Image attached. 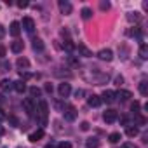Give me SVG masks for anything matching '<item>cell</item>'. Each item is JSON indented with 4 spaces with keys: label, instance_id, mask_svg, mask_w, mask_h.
Returning <instances> with one entry per match:
<instances>
[{
    "label": "cell",
    "instance_id": "obj_1",
    "mask_svg": "<svg viewBox=\"0 0 148 148\" xmlns=\"http://www.w3.org/2000/svg\"><path fill=\"white\" fill-rule=\"evenodd\" d=\"M117 119H119V115H117V112H115V110H112V108H110V110H106V112L103 113V120H105L106 124H113Z\"/></svg>",
    "mask_w": 148,
    "mask_h": 148
},
{
    "label": "cell",
    "instance_id": "obj_2",
    "mask_svg": "<svg viewBox=\"0 0 148 148\" xmlns=\"http://www.w3.org/2000/svg\"><path fill=\"white\" fill-rule=\"evenodd\" d=\"M58 5H59V11H61L64 16L71 14V11H73V7H71V4L68 2V0H59V2H58Z\"/></svg>",
    "mask_w": 148,
    "mask_h": 148
},
{
    "label": "cell",
    "instance_id": "obj_3",
    "mask_svg": "<svg viewBox=\"0 0 148 148\" xmlns=\"http://www.w3.org/2000/svg\"><path fill=\"white\" fill-rule=\"evenodd\" d=\"M58 92H59V96H61V98H68V96H70V92H71V87H70V84H66V82L59 84V87H58Z\"/></svg>",
    "mask_w": 148,
    "mask_h": 148
},
{
    "label": "cell",
    "instance_id": "obj_4",
    "mask_svg": "<svg viewBox=\"0 0 148 148\" xmlns=\"http://www.w3.org/2000/svg\"><path fill=\"white\" fill-rule=\"evenodd\" d=\"M21 26L28 32V33H32L33 30H35V21L32 19V18H23V23H21Z\"/></svg>",
    "mask_w": 148,
    "mask_h": 148
},
{
    "label": "cell",
    "instance_id": "obj_5",
    "mask_svg": "<svg viewBox=\"0 0 148 148\" xmlns=\"http://www.w3.org/2000/svg\"><path fill=\"white\" fill-rule=\"evenodd\" d=\"M98 58L103 59V61H112V59H113V52H112L110 49H101V51L98 52Z\"/></svg>",
    "mask_w": 148,
    "mask_h": 148
},
{
    "label": "cell",
    "instance_id": "obj_6",
    "mask_svg": "<svg viewBox=\"0 0 148 148\" xmlns=\"http://www.w3.org/2000/svg\"><path fill=\"white\" fill-rule=\"evenodd\" d=\"M64 119H66V120H70V122H73V120L77 119V110L73 108V106H68V108H66V112H64Z\"/></svg>",
    "mask_w": 148,
    "mask_h": 148
},
{
    "label": "cell",
    "instance_id": "obj_7",
    "mask_svg": "<svg viewBox=\"0 0 148 148\" xmlns=\"http://www.w3.org/2000/svg\"><path fill=\"white\" fill-rule=\"evenodd\" d=\"M77 51H79V54L84 56V58H91V56H92L91 49H89L87 45H84V44H79V45H77Z\"/></svg>",
    "mask_w": 148,
    "mask_h": 148
},
{
    "label": "cell",
    "instance_id": "obj_8",
    "mask_svg": "<svg viewBox=\"0 0 148 148\" xmlns=\"http://www.w3.org/2000/svg\"><path fill=\"white\" fill-rule=\"evenodd\" d=\"M9 32H11V35H12V37H18V35L21 33V23L12 21V23H11V30H9Z\"/></svg>",
    "mask_w": 148,
    "mask_h": 148
},
{
    "label": "cell",
    "instance_id": "obj_9",
    "mask_svg": "<svg viewBox=\"0 0 148 148\" xmlns=\"http://www.w3.org/2000/svg\"><path fill=\"white\" fill-rule=\"evenodd\" d=\"M42 138H44V129H38V131H35V132H32L28 139H30L32 143H37V141H40Z\"/></svg>",
    "mask_w": 148,
    "mask_h": 148
},
{
    "label": "cell",
    "instance_id": "obj_10",
    "mask_svg": "<svg viewBox=\"0 0 148 148\" xmlns=\"http://www.w3.org/2000/svg\"><path fill=\"white\" fill-rule=\"evenodd\" d=\"M12 87H14V82L11 79H2V80H0V89H2V91H9Z\"/></svg>",
    "mask_w": 148,
    "mask_h": 148
},
{
    "label": "cell",
    "instance_id": "obj_11",
    "mask_svg": "<svg viewBox=\"0 0 148 148\" xmlns=\"http://www.w3.org/2000/svg\"><path fill=\"white\" fill-rule=\"evenodd\" d=\"M32 47H33V51H37V52H42V51L45 49V45H44L42 38H33V44H32Z\"/></svg>",
    "mask_w": 148,
    "mask_h": 148
},
{
    "label": "cell",
    "instance_id": "obj_12",
    "mask_svg": "<svg viewBox=\"0 0 148 148\" xmlns=\"http://www.w3.org/2000/svg\"><path fill=\"white\" fill-rule=\"evenodd\" d=\"M23 47H25V44H23L21 40H14V42L11 44V51L16 52V54H19V52L23 51Z\"/></svg>",
    "mask_w": 148,
    "mask_h": 148
},
{
    "label": "cell",
    "instance_id": "obj_13",
    "mask_svg": "<svg viewBox=\"0 0 148 148\" xmlns=\"http://www.w3.org/2000/svg\"><path fill=\"white\" fill-rule=\"evenodd\" d=\"M115 96H117L120 101H127L129 98H132V94H131L129 91H125V89H120L119 92H115Z\"/></svg>",
    "mask_w": 148,
    "mask_h": 148
},
{
    "label": "cell",
    "instance_id": "obj_14",
    "mask_svg": "<svg viewBox=\"0 0 148 148\" xmlns=\"http://www.w3.org/2000/svg\"><path fill=\"white\" fill-rule=\"evenodd\" d=\"M99 98H101V101L112 103V101L115 99V92H113V91H105V92H103V96H99Z\"/></svg>",
    "mask_w": 148,
    "mask_h": 148
},
{
    "label": "cell",
    "instance_id": "obj_15",
    "mask_svg": "<svg viewBox=\"0 0 148 148\" xmlns=\"http://www.w3.org/2000/svg\"><path fill=\"white\" fill-rule=\"evenodd\" d=\"M87 103H89V106H99L103 101H101V98L99 96H96V94H92L89 99H87Z\"/></svg>",
    "mask_w": 148,
    "mask_h": 148
},
{
    "label": "cell",
    "instance_id": "obj_16",
    "mask_svg": "<svg viewBox=\"0 0 148 148\" xmlns=\"http://www.w3.org/2000/svg\"><path fill=\"white\" fill-rule=\"evenodd\" d=\"M23 106H25V110H26V113H28V115H32V113L35 112V106H33L32 99H25V101H23Z\"/></svg>",
    "mask_w": 148,
    "mask_h": 148
},
{
    "label": "cell",
    "instance_id": "obj_17",
    "mask_svg": "<svg viewBox=\"0 0 148 148\" xmlns=\"http://www.w3.org/2000/svg\"><path fill=\"white\" fill-rule=\"evenodd\" d=\"M14 89H16L18 92H25V91H26V82H25V80H18V82H14Z\"/></svg>",
    "mask_w": 148,
    "mask_h": 148
},
{
    "label": "cell",
    "instance_id": "obj_18",
    "mask_svg": "<svg viewBox=\"0 0 148 148\" xmlns=\"http://www.w3.org/2000/svg\"><path fill=\"white\" fill-rule=\"evenodd\" d=\"M86 146H87V148H98V146H99V139H98V138H89V139L86 141Z\"/></svg>",
    "mask_w": 148,
    "mask_h": 148
},
{
    "label": "cell",
    "instance_id": "obj_19",
    "mask_svg": "<svg viewBox=\"0 0 148 148\" xmlns=\"http://www.w3.org/2000/svg\"><path fill=\"white\" fill-rule=\"evenodd\" d=\"M139 19H141L139 12H129V14H127V21H131V23H138Z\"/></svg>",
    "mask_w": 148,
    "mask_h": 148
},
{
    "label": "cell",
    "instance_id": "obj_20",
    "mask_svg": "<svg viewBox=\"0 0 148 148\" xmlns=\"http://www.w3.org/2000/svg\"><path fill=\"white\" fill-rule=\"evenodd\" d=\"M16 64H18L19 68H25V70H26V68H30V61H28L26 58H19V59L16 61Z\"/></svg>",
    "mask_w": 148,
    "mask_h": 148
},
{
    "label": "cell",
    "instance_id": "obj_21",
    "mask_svg": "<svg viewBox=\"0 0 148 148\" xmlns=\"http://www.w3.org/2000/svg\"><path fill=\"white\" fill-rule=\"evenodd\" d=\"M138 127H132V125H127V129H125V134L129 136V138H134V136H138Z\"/></svg>",
    "mask_w": 148,
    "mask_h": 148
},
{
    "label": "cell",
    "instance_id": "obj_22",
    "mask_svg": "<svg viewBox=\"0 0 148 148\" xmlns=\"http://www.w3.org/2000/svg\"><path fill=\"white\" fill-rule=\"evenodd\" d=\"M139 56H141V59H146L148 58V47H146V44H141L139 45Z\"/></svg>",
    "mask_w": 148,
    "mask_h": 148
},
{
    "label": "cell",
    "instance_id": "obj_23",
    "mask_svg": "<svg viewBox=\"0 0 148 148\" xmlns=\"http://www.w3.org/2000/svg\"><path fill=\"white\" fill-rule=\"evenodd\" d=\"M108 141H110V143H119V141H120V132H112V134L108 136Z\"/></svg>",
    "mask_w": 148,
    "mask_h": 148
},
{
    "label": "cell",
    "instance_id": "obj_24",
    "mask_svg": "<svg viewBox=\"0 0 148 148\" xmlns=\"http://www.w3.org/2000/svg\"><path fill=\"white\" fill-rule=\"evenodd\" d=\"M139 92L143 94V96H146L148 94V84L143 80V82H139Z\"/></svg>",
    "mask_w": 148,
    "mask_h": 148
},
{
    "label": "cell",
    "instance_id": "obj_25",
    "mask_svg": "<svg viewBox=\"0 0 148 148\" xmlns=\"http://www.w3.org/2000/svg\"><path fill=\"white\" fill-rule=\"evenodd\" d=\"M80 14H82V18H84V19H89V18H91V16H92V11H91V9H89V7H84V9H82V12H80Z\"/></svg>",
    "mask_w": 148,
    "mask_h": 148
},
{
    "label": "cell",
    "instance_id": "obj_26",
    "mask_svg": "<svg viewBox=\"0 0 148 148\" xmlns=\"http://www.w3.org/2000/svg\"><path fill=\"white\" fill-rule=\"evenodd\" d=\"M30 94H32V96H33V98H35V96H37V98H38V96H40V94H42V91H40V89H38V87H35V86H33V87H30Z\"/></svg>",
    "mask_w": 148,
    "mask_h": 148
},
{
    "label": "cell",
    "instance_id": "obj_27",
    "mask_svg": "<svg viewBox=\"0 0 148 148\" xmlns=\"http://www.w3.org/2000/svg\"><path fill=\"white\" fill-rule=\"evenodd\" d=\"M64 49H66V51H73V49H75V45H73L71 40H66V42H64Z\"/></svg>",
    "mask_w": 148,
    "mask_h": 148
},
{
    "label": "cell",
    "instance_id": "obj_28",
    "mask_svg": "<svg viewBox=\"0 0 148 148\" xmlns=\"http://www.w3.org/2000/svg\"><path fill=\"white\" fill-rule=\"evenodd\" d=\"M131 110H132V112L138 115V113H139V103H138V101H134V103L131 105Z\"/></svg>",
    "mask_w": 148,
    "mask_h": 148
},
{
    "label": "cell",
    "instance_id": "obj_29",
    "mask_svg": "<svg viewBox=\"0 0 148 148\" xmlns=\"http://www.w3.org/2000/svg\"><path fill=\"white\" fill-rule=\"evenodd\" d=\"M136 122H138L139 125H145V124H146V119L141 117V115H136Z\"/></svg>",
    "mask_w": 148,
    "mask_h": 148
},
{
    "label": "cell",
    "instance_id": "obj_30",
    "mask_svg": "<svg viewBox=\"0 0 148 148\" xmlns=\"http://www.w3.org/2000/svg\"><path fill=\"white\" fill-rule=\"evenodd\" d=\"M58 148H71V143H68V141H61V143L58 145Z\"/></svg>",
    "mask_w": 148,
    "mask_h": 148
},
{
    "label": "cell",
    "instance_id": "obj_31",
    "mask_svg": "<svg viewBox=\"0 0 148 148\" xmlns=\"http://www.w3.org/2000/svg\"><path fill=\"white\" fill-rule=\"evenodd\" d=\"M99 7H101V11H108L110 9V2H101Z\"/></svg>",
    "mask_w": 148,
    "mask_h": 148
},
{
    "label": "cell",
    "instance_id": "obj_32",
    "mask_svg": "<svg viewBox=\"0 0 148 148\" xmlns=\"http://www.w3.org/2000/svg\"><path fill=\"white\" fill-rule=\"evenodd\" d=\"M127 35H129V37H136V35H139V32H138L136 28H134V30L131 28V30H127Z\"/></svg>",
    "mask_w": 148,
    "mask_h": 148
},
{
    "label": "cell",
    "instance_id": "obj_33",
    "mask_svg": "<svg viewBox=\"0 0 148 148\" xmlns=\"http://www.w3.org/2000/svg\"><path fill=\"white\" fill-rule=\"evenodd\" d=\"M7 120H9V124H12V125H18V119H16L14 115H11V117H7Z\"/></svg>",
    "mask_w": 148,
    "mask_h": 148
},
{
    "label": "cell",
    "instance_id": "obj_34",
    "mask_svg": "<svg viewBox=\"0 0 148 148\" xmlns=\"http://www.w3.org/2000/svg\"><path fill=\"white\" fill-rule=\"evenodd\" d=\"M89 127H91L89 122H82V124H80V129H82V131H89Z\"/></svg>",
    "mask_w": 148,
    "mask_h": 148
},
{
    "label": "cell",
    "instance_id": "obj_35",
    "mask_svg": "<svg viewBox=\"0 0 148 148\" xmlns=\"http://www.w3.org/2000/svg\"><path fill=\"white\" fill-rule=\"evenodd\" d=\"M120 148H138V146H136L134 143H124V145H122Z\"/></svg>",
    "mask_w": 148,
    "mask_h": 148
},
{
    "label": "cell",
    "instance_id": "obj_36",
    "mask_svg": "<svg viewBox=\"0 0 148 148\" xmlns=\"http://www.w3.org/2000/svg\"><path fill=\"white\" fill-rule=\"evenodd\" d=\"M18 7H21V9L28 7V2H26V0H21V2H18Z\"/></svg>",
    "mask_w": 148,
    "mask_h": 148
},
{
    "label": "cell",
    "instance_id": "obj_37",
    "mask_svg": "<svg viewBox=\"0 0 148 148\" xmlns=\"http://www.w3.org/2000/svg\"><path fill=\"white\" fill-rule=\"evenodd\" d=\"M4 56H5V47L0 44V58H4Z\"/></svg>",
    "mask_w": 148,
    "mask_h": 148
},
{
    "label": "cell",
    "instance_id": "obj_38",
    "mask_svg": "<svg viewBox=\"0 0 148 148\" xmlns=\"http://www.w3.org/2000/svg\"><path fill=\"white\" fill-rule=\"evenodd\" d=\"M4 119H7V115L4 113V110H2V108H0V120H4Z\"/></svg>",
    "mask_w": 148,
    "mask_h": 148
},
{
    "label": "cell",
    "instance_id": "obj_39",
    "mask_svg": "<svg viewBox=\"0 0 148 148\" xmlns=\"http://www.w3.org/2000/svg\"><path fill=\"white\" fill-rule=\"evenodd\" d=\"M122 82H124V79H122V77H117V79H115V84H117V86H120Z\"/></svg>",
    "mask_w": 148,
    "mask_h": 148
},
{
    "label": "cell",
    "instance_id": "obj_40",
    "mask_svg": "<svg viewBox=\"0 0 148 148\" xmlns=\"http://www.w3.org/2000/svg\"><path fill=\"white\" fill-rule=\"evenodd\" d=\"M4 35H5V30H4V26H2V25H0V38H2Z\"/></svg>",
    "mask_w": 148,
    "mask_h": 148
},
{
    "label": "cell",
    "instance_id": "obj_41",
    "mask_svg": "<svg viewBox=\"0 0 148 148\" xmlns=\"http://www.w3.org/2000/svg\"><path fill=\"white\" fill-rule=\"evenodd\" d=\"M120 122L125 125V124H127V117H125V115H122V117H120Z\"/></svg>",
    "mask_w": 148,
    "mask_h": 148
},
{
    "label": "cell",
    "instance_id": "obj_42",
    "mask_svg": "<svg viewBox=\"0 0 148 148\" xmlns=\"http://www.w3.org/2000/svg\"><path fill=\"white\" fill-rule=\"evenodd\" d=\"M45 91H47V92H52V86H51V84H47V86H45Z\"/></svg>",
    "mask_w": 148,
    "mask_h": 148
},
{
    "label": "cell",
    "instance_id": "obj_43",
    "mask_svg": "<svg viewBox=\"0 0 148 148\" xmlns=\"http://www.w3.org/2000/svg\"><path fill=\"white\" fill-rule=\"evenodd\" d=\"M0 134H4V127L2 125H0Z\"/></svg>",
    "mask_w": 148,
    "mask_h": 148
},
{
    "label": "cell",
    "instance_id": "obj_44",
    "mask_svg": "<svg viewBox=\"0 0 148 148\" xmlns=\"http://www.w3.org/2000/svg\"><path fill=\"white\" fill-rule=\"evenodd\" d=\"M4 148H5V146H4Z\"/></svg>",
    "mask_w": 148,
    "mask_h": 148
}]
</instances>
